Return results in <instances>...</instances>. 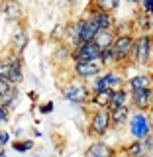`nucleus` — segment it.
Returning <instances> with one entry per match:
<instances>
[{
  "instance_id": "9",
  "label": "nucleus",
  "mask_w": 153,
  "mask_h": 157,
  "mask_svg": "<svg viewBox=\"0 0 153 157\" xmlns=\"http://www.w3.org/2000/svg\"><path fill=\"white\" fill-rule=\"evenodd\" d=\"M102 49L96 41H86L73 49V61H100Z\"/></svg>"
},
{
  "instance_id": "17",
  "label": "nucleus",
  "mask_w": 153,
  "mask_h": 157,
  "mask_svg": "<svg viewBox=\"0 0 153 157\" xmlns=\"http://www.w3.org/2000/svg\"><path fill=\"white\" fill-rule=\"evenodd\" d=\"M28 43H29L28 32L24 28H18L16 32L12 33V37H10V51H12L14 55H24Z\"/></svg>"
},
{
  "instance_id": "5",
  "label": "nucleus",
  "mask_w": 153,
  "mask_h": 157,
  "mask_svg": "<svg viewBox=\"0 0 153 157\" xmlns=\"http://www.w3.org/2000/svg\"><path fill=\"white\" fill-rule=\"evenodd\" d=\"M0 78H6L12 85H20L24 81V61L22 55H14L10 53L2 59L0 65Z\"/></svg>"
},
{
  "instance_id": "31",
  "label": "nucleus",
  "mask_w": 153,
  "mask_h": 157,
  "mask_svg": "<svg viewBox=\"0 0 153 157\" xmlns=\"http://www.w3.org/2000/svg\"><path fill=\"white\" fill-rule=\"evenodd\" d=\"M0 157H8V153H6V147H2V149H0Z\"/></svg>"
},
{
  "instance_id": "3",
  "label": "nucleus",
  "mask_w": 153,
  "mask_h": 157,
  "mask_svg": "<svg viewBox=\"0 0 153 157\" xmlns=\"http://www.w3.org/2000/svg\"><path fill=\"white\" fill-rule=\"evenodd\" d=\"M128 134L132 140H145L153 134V122H151V112H141L134 110L128 124Z\"/></svg>"
},
{
  "instance_id": "8",
  "label": "nucleus",
  "mask_w": 153,
  "mask_h": 157,
  "mask_svg": "<svg viewBox=\"0 0 153 157\" xmlns=\"http://www.w3.org/2000/svg\"><path fill=\"white\" fill-rule=\"evenodd\" d=\"M153 153V134L145 140H132L124 147L126 157H149Z\"/></svg>"
},
{
  "instance_id": "4",
  "label": "nucleus",
  "mask_w": 153,
  "mask_h": 157,
  "mask_svg": "<svg viewBox=\"0 0 153 157\" xmlns=\"http://www.w3.org/2000/svg\"><path fill=\"white\" fill-rule=\"evenodd\" d=\"M136 47V36H116V41L112 45V57H114V67L122 69L124 65L132 63Z\"/></svg>"
},
{
  "instance_id": "24",
  "label": "nucleus",
  "mask_w": 153,
  "mask_h": 157,
  "mask_svg": "<svg viewBox=\"0 0 153 157\" xmlns=\"http://www.w3.org/2000/svg\"><path fill=\"white\" fill-rule=\"evenodd\" d=\"M92 6L104 10V12L114 14L118 8H120V0H92Z\"/></svg>"
},
{
  "instance_id": "11",
  "label": "nucleus",
  "mask_w": 153,
  "mask_h": 157,
  "mask_svg": "<svg viewBox=\"0 0 153 157\" xmlns=\"http://www.w3.org/2000/svg\"><path fill=\"white\" fill-rule=\"evenodd\" d=\"M82 22H85V16L82 18H77L73 20V22H69L65 26V37H63L61 43H65V45H69L71 49H75L81 45V36H82Z\"/></svg>"
},
{
  "instance_id": "18",
  "label": "nucleus",
  "mask_w": 153,
  "mask_h": 157,
  "mask_svg": "<svg viewBox=\"0 0 153 157\" xmlns=\"http://www.w3.org/2000/svg\"><path fill=\"white\" fill-rule=\"evenodd\" d=\"M2 14H4V20L16 24L24 18V8L18 0H4L2 2Z\"/></svg>"
},
{
  "instance_id": "2",
  "label": "nucleus",
  "mask_w": 153,
  "mask_h": 157,
  "mask_svg": "<svg viewBox=\"0 0 153 157\" xmlns=\"http://www.w3.org/2000/svg\"><path fill=\"white\" fill-rule=\"evenodd\" d=\"M63 96H65V100H69L71 104L85 106V104L90 102V98H92V88L88 86L85 81L71 78L69 82L63 85Z\"/></svg>"
},
{
  "instance_id": "16",
  "label": "nucleus",
  "mask_w": 153,
  "mask_h": 157,
  "mask_svg": "<svg viewBox=\"0 0 153 157\" xmlns=\"http://www.w3.org/2000/svg\"><path fill=\"white\" fill-rule=\"evenodd\" d=\"M110 112H112V130L120 132V130H124V128H128L134 108L132 106H122V108H114V110H110Z\"/></svg>"
},
{
  "instance_id": "22",
  "label": "nucleus",
  "mask_w": 153,
  "mask_h": 157,
  "mask_svg": "<svg viewBox=\"0 0 153 157\" xmlns=\"http://www.w3.org/2000/svg\"><path fill=\"white\" fill-rule=\"evenodd\" d=\"M94 41L100 45V49H110L116 41V32L114 29H100L98 36L94 37Z\"/></svg>"
},
{
  "instance_id": "32",
  "label": "nucleus",
  "mask_w": 153,
  "mask_h": 157,
  "mask_svg": "<svg viewBox=\"0 0 153 157\" xmlns=\"http://www.w3.org/2000/svg\"><path fill=\"white\" fill-rule=\"evenodd\" d=\"M126 2H130V4H141L143 0H126Z\"/></svg>"
},
{
  "instance_id": "21",
  "label": "nucleus",
  "mask_w": 153,
  "mask_h": 157,
  "mask_svg": "<svg viewBox=\"0 0 153 157\" xmlns=\"http://www.w3.org/2000/svg\"><path fill=\"white\" fill-rule=\"evenodd\" d=\"M122 106H132V94L128 88H122V90H116L112 94V100H110V110L114 108H122Z\"/></svg>"
},
{
  "instance_id": "1",
  "label": "nucleus",
  "mask_w": 153,
  "mask_h": 157,
  "mask_svg": "<svg viewBox=\"0 0 153 157\" xmlns=\"http://www.w3.org/2000/svg\"><path fill=\"white\" fill-rule=\"evenodd\" d=\"M88 136L94 140H102L112 132V112L110 108H94L88 114Z\"/></svg>"
},
{
  "instance_id": "26",
  "label": "nucleus",
  "mask_w": 153,
  "mask_h": 157,
  "mask_svg": "<svg viewBox=\"0 0 153 157\" xmlns=\"http://www.w3.org/2000/svg\"><path fill=\"white\" fill-rule=\"evenodd\" d=\"M63 37H65V26L57 24V26L53 28V32H51V36H49V39H51V41H63Z\"/></svg>"
},
{
  "instance_id": "15",
  "label": "nucleus",
  "mask_w": 153,
  "mask_h": 157,
  "mask_svg": "<svg viewBox=\"0 0 153 157\" xmlns=\"http://www.w3.org/2000/svg\"><path fill=\"white\" fill-rule=\"evenodd\" d=\"M104 77H106V82H108V90L116 92V90H122V88H128V78L122 73V69L108 67V69H104Z\"/></svg>"
},
{
  "instance_id": "33",
  "label": "nucleus",
  "mask_w": 153,
  "mask_h": 157,
  "mask_svg": "<svg viewBox=\"0 0 153 157\" xmlns=\"http://www.w3.org/2000/svg\"><path fill=\"white\" fill-rule=\"evenodd\" d=\"M65 2H69V4H77L78 0H65Z\"/></svg>"
},
{
  "instance_id": "6",
  "label": "nucleus",
  "mask_w": 153,
  "mask_h": 157,
  "mask_svg": "<svg viewBox=\"0 0 153 157\" xmlns=\"http://www.w3.org/2000/svg\"><path fill=\"white\" fill-rule=\"evenodd\" d=\"M153 59V37L151 33H140L136 36V47H134V57L132 63L140 67L149 65Z\"/></svg>"
},
{
  "instance_id": "13",
  "label": "nucleus",
  "mask_w": 153,
  "mask_h": 157,
  "mask_svg": "<svg viewBox=\"0 0 153 157\" xmlns=\"http://www.w3.org/2000/svg\"><path fill=\"white\" fill-rule=\"evenodd\" d=\"M118 151L104 140H92L88 144L85 157H116Z\"/></svg>"
},
{
  "instance_id": "14",
  "label": "nucleus",
  "mask_w": 153,
  "mask_h": 157,
  "mask_svg": "<svg viewBox=\"0 0 153 157\" xmlns=\"http://www.w3.org/2000/svg\"><path fill=\"white\" fill-rule=\"evenodd\" d=\"M86 16L90 20H94L100 29H114V26H116V20H114V16H112L110 12H104V10L92 6V4L86 10Z\"/></svg>"
},
{
  "instance_id": "30",
  "label": "nucleus",
  "mask_w": 153,
  "mask_h": 157,
  "mask_svg": "<svg viewBox=\"0 0 153 157\" xmlns=\"http://www.w3.org/2000/svg\"><path fill=\"white\" fill-rule=\"evenodd\" d=\"M141 10H145V12H149L153 16V0H143L141 2Z\"/></svg>"
},
{
  "instance_id": "27",
  "label": "nucleus",
  "mask_w": 153,
  "mask_h": 157,
  "mask_svg": "<svg viewBox=\"0 0 153 157\" xmlns=\"http://www.w3.org/2000/svg\"><path fill=\"white\" fill-rule=\"evenodd\" d=\"M53 102H45V104H39L37 106V110H39V114H43V116H47V114H51L53 112Z\"/></svg>"
},
{
  "instance_id": "34",
  "label": "nucleus",
  "mask_w": 153,
  "mask_h": 157,
  "mask_svg": "<svg viewBox=\"0 0 153 157\" xmlns=\"http://www.w3.org/2000/svg\"><path fill=\"white\" fill-rule=\"evenodd\" d=\"M151 122H153V112H151Z\"/></svg>"
},
{
  "instance_id": "29",
  "label": "nucleus",
  "mask_w": 153,
  "mask_h": 157,
  "mask_svg": "<svg viewBox=\"0 0 153 157\" xmlns=\"http://www.w3.org/2000/svg\"><path fill=\"white\" fill-rule=\"evenodd\" d=\"M0 144H2V147H6L10 144V132L2 130V134H0Z\"/></svg>"
},
{
  "instance_id": "10",
  "label": "nucleus",
  "mask_w": 153,
  "mask_h": 157,
  "mask_svg": "<svg viewBox=\"0 0 153 157\" xmlns=\"http://www.w3.org/2000/svg\"><path fill=\"white\" fill-rule=\"evenodd\" d=\"M18 98H20L18 85H12L6 78H0V106H8L14 110L18 106Z\"/></svg>"
},
{
  "instance_id": "23",
  "label": "nucleus",
  "mask_w": 153,
  "mask_h": 157,
  "mask_svg": "<svg viewBox=\"0 0 153 157\" xmlns=\"http://www.w3.org/2000/svg\"><path fill=\"white\" fill-rule=\"evenodd\" d=\"M112 90H102V92H94L90 98V104H94V108H110V100H112Z\"/></svg>"
},
{
  "instance_id": "7",
  "label": "nucleus",
  "mask_w": 153,
  "mask_h": 157,
  "mask_svg": "<svg viewBox=\"0 0 153 157\" xmlns=\"http://www.w3.org/2000/svg\"><path fill=\"white\" fill-rule=\"evenodd\" d=\"M104 65L100 61H73L71 65V73L73 78H78V81L85 82H92L98 75L104 73Z\"/></svg>"
},
{
  "instance_id": "25",
  "label": "nucleus",
  "mask_w": 153,
  "mask_h": 157,
  "mask_svg": "<svg viewBox=\"0 0 153 157\" xmlns=\"http://www.w3.org/2000/svg\"><path fill=\"white\" fill-rule=\"evenodd\" d=\"M12 149L16 151V153H28V151L33 149V141L32 140H14Z\"/></svg>"
},
{
  "instance_id": "20",
  "label": "nucleus",
  "mask_w": 153,
  "mask_h": 157,
  "mask_svg": "<svg viewBox=\"0 0 153 157\" xmlns=\"http://www.w3.org/2000/svg\"><path fill=\"white\" fill-rule=\"evenodd\" d=\"M136 32L140 33H149L153 29V16L149 12H145V10H141L140 14L136 16Z\"/></svg>"
},
{
  "instance_id": "35",
  "label": "nucleus",
  "mask_w": 153,
  "mask_h": 157,
  "mask_svg": "<svg viewBox=\"0 0 153 157\" xmlns=\"http://www.w3.org/2000/svg\"><path fill=\"white\" fill-rule=\"evenodd\" d=\"M149 157H153V153H151V155H149Z\"/></svg>"
},
{
  "instance_id": "28",
  "label": "nucleus",
  "mask_w": 153,
  "mask_h": 157,
  "mask_svg": "<svg viewBox=\"0 0 153 157\" xmlns=\"http://www.w3.org/2000/svg\"><path fill=\"white\" fill-rule=\"evenodd\" d=\"M10 112H12V108L0 106V118H2V124H8V122H10Z\"/></svg>"
},
{
  "instance_id": "12",
  "label": "nucleus",
  "mask_w": 153,
  "mask_h": 157,
  "mask_svg": "<svg viewBox=\"0 0 153 157\" xmlns=\"http://www.w3.org/2000/svg\"><path fill=\"white\" fill-rule=\"evenodd\" d=\"M132 94V108L141 112H153V88L147 90H130Z\"/></svg>"
},
{
  "instance_id": "19",
  "label": "nucleus",
  "mask_w": 153,
  "mask_h": 157,
  "mask_svg": "<svg viewBox=\"0 0 153 157\" xmlns=\"http://www.w3.org/2000/svg\"><path fill=\"white\" fill-rule=\"evenodd\" d=\"M153 88V75L151 73H136L128 78V90H147Z\"/></svg>"
}]
</instances>
